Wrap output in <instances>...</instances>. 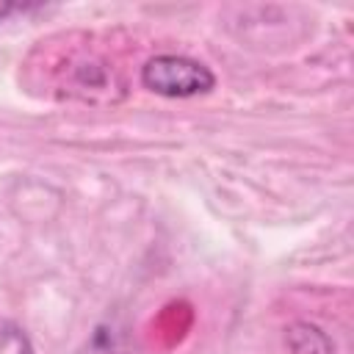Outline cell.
<instances>
[{"mask_svg":"<svg viewBox=\"0 0 354 354\" xmlns=\"http://www.w3.org/2000/svg\"><path fill=\"white\" fill-rule=\"evenodd\" d=\"M17 11H25V6H19V3H0V22L8 19V17L17 14Z\"/></svg>","mask_w":354,"mask_h":354,"instance_id":"cell-5","label":"cell"},{"mask_svg":"<svg viewBox=\"0 0 354 354\" xmlns=\"http://www.w3.org/2000/svg\"><path fill=\"white\" fill-rule=\"evenodd\" d=\"M141 86L158 97H169V100H185V97H199L213 91L216 86V75L196 58L188 55H152L138 75Z\"/></svg>","mask_w":354,"mask_h":354,"instance_id":"cell-1","label":"cell"},{"mask_svg":"<svg viewBox=\"0 0 354 354\" xmlns=\"http://www.w3.org/2000/svg\"><path fill=\"white\" fill-rule=\"evenodd\" d=\"M69 75L72 77H69L66 88L75 97H86L88 100V94H94V91L113 88V66H108V61L94 55V53L75 58L72 66H69Z\"/></svg>","mask_w":354,"mask_h":354,"instance_id":"cell-2","label":"cell"},{"mask_svg":"<svg viewBox=\"0 0 354 354\" xmlns=\"http://www.w3.org/2000/svg\"><path fill=\"white\" fill-rule=\"evenodd\" d=\"M288 348L293 354H335V343L332 337L315 326V324H307V321H299L293 326H288Z\"/></svg>","mask_w":354,"mask_h":354,"instance_id":"cell-3","label":"cell"},{"mask_svg":"<svg viewBox=\"0 0 354 354\" xmlns=\"http://www.w3.org/2000/svg\"><path fill=\"white\" fill-rule=\"evenodd\" d=\"M0 354H33V346L25 329L8 318H0Z\"/></svg>","mask_w":354,"mask_h":354,"instance_id":"cell-4","label":"cell"}]
</instances>
